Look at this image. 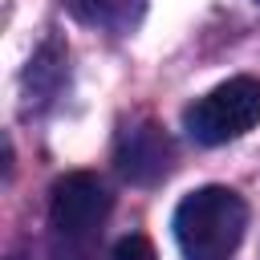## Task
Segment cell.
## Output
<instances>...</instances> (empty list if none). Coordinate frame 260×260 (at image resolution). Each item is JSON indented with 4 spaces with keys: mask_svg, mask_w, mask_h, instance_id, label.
I'll list each match as a JSON object with an SVG mask.
<instances>
[{
    "mask_svg": "<svg viewBox=\"0 0 260 260\" xmlns=\"http://www.w3.org/2000/svg\"><path fill=\"white\" fill-rule=\"evenodd\" d=\"M65 8L81 20V24H93V28H106V32H134L142 12H146V0H65Z\"/></svg>",
    "mask_w": 260,
    "mask_h": 260,
    "instance_id": "5b68a950",
    "label": "cell"
},
{
    "mask_svg": "<svg viewBox=\"0 0 260 260\" xmlns=\"http://www.w3.org/2000/svg\"><path fill=\"white\" fill-rule=\"evenodd\" d=\"M110 260H158V252H154V244H150L142 232H130V236H122V240L114 244Z\"/></svg>",
    "mask_w": 260,
    "mask_h": 260,
    "instance_id": "8992f818",
    "label": "cell"
},
{
    "mask_svg": "<svg viewBox=\"0 0 260 260\" xmlns=\"http://www.w3.org/2000/svg\"><path fill=\"white\" fill-rule=\"evenodd\" d=\"M114 158L130 183H158L175 162V142L158 122H134L122 130Z\"/></svg>",
    "mask_w": 260,
    "mask_h": 260,
    "instance_id": "277c9868",
    "label": "cell"
},
{
    "mask_svg": "<svg viewBox=\"0 0 260 260\" xmlns=\"http://www.w3.org/2000/svg\"><path fill=\"white\" fill-rule=\"evenodd\" d=\"M183 126L203 146H223L260 126V77H228L183 110Z\"/></svg>",
    "mask_w": 260,
    "mask_h": 260,
    "instance_id": "3957f363",
    "label": "cell"
},
{
    "mask_svg": "<svg viewBox=\"0 0 260 260\" xmlns=\"http://www.w3.org/2000/svg\"><path fill=\"white\" fill-rule=\"evenodd\" d=\"M110 211L114 195L93 171L61 175L49 199V260H98Z\"/></svg>",
    "mask_w": 260,
    "mask_h": 260,
    "instance_id": "6da1fadb",
    "label": "cell"
},
{
    "mask_svg": "<svg viewBox=\"0 0 260 260\" xmlns=\"http://www.w3.org/2000/svg\"><path fill=\"white\" fill-rule=\"evenodd\" d=\"M248 232V203L232 187H199L175 207V240L183 260H232Z\"/></svg>",
    "mask_w": 260,
    "mask_h": 260,
    "instance_id": "7a4b0ae2",
    "label": "cell"
}]
</instances>
